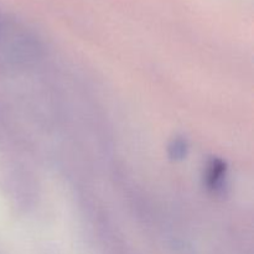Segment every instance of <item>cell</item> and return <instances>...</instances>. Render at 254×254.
Wrapping results in <instances>:
<instances>
[{"instance_id":"1","label":"cell","mask_w":254,"mask_h":254,"mask_svg":"<svg viewBox=\"0 0 254 254\" xmlns=\"http://www.w3.org/2000/svg\"><path fill=\"white\" fill-rule=\"evenodd\" d=\"M225 171L226 165L221 160H213L210 164L207 170V176H206L207 185L210 186V189L216 190V189L220 188L221 183L223 180V176H225Z\"/></svg>"},{"instance_id":"2","label":"cell","mask_w":254,"mask_h":254,"mask_svg":"<svg viewBox=\"0 0 254 254\" xmlns=\"http://www.w3.org/2000/svg\"><path fill=\"white\" fill-rule=\"evenodd\" d=\"M188 154V144L183 139H174L169 145V155L174 160H181Z\"/></svg>"}]
</instances>
